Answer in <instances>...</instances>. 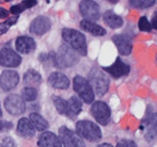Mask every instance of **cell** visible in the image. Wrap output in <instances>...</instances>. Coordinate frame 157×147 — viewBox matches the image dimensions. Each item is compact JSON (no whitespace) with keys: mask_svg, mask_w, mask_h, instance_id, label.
I'll list each match as a JSON object with an SVG mask.
<instances>
[{"mask_svg":"<svg viewBox=\"0 0 157 147\" xmlns=\"http://www.w3.org/2000/svg\"><path fill=\"white\" fill-rule=\"evenodd\" d=\"M13 127L12 123L9 122H0V131L2 130H8V129H11Z\"/></svg>","mask_w":157,"mask_h":147,"instance_id":"obj_32","label":"cell"},{"mask_svg":"<svg viewBox=\"0 0 157 147\" xmlns=\"http://www.w3.org/2000/svg\"><path fill=\"white\" fill-rule=\"evenodd\" d=\"M73 87L78 97L86 104H92L94 101V92L89 81L82 76H76L73 79Z\"/></svg>","mask_w":157,"mask_h":147,"instance_id":"obj_5","label":"cell"},{"mask_svg":"<svg viewBox=\"0 0 157 147\" xmlns=\"http://www.w3.org/2000/svg\"><path fill=\"white\" fill-rule=\"evenodd\" d=\"M48 83L52 87L57 90H67L70 87L71 81L63 73L55 72L48 77Z\"/></svg>","mask_w":157,"mask_h":147,"instance_id":"obj_16","label":"cell"},{"mask_svg":"<svg viewBox=\"0 0 157 147\" xmlns=\"http://www.w3.org/2000/svg\"><path fill=\"white\" fill-rule=\"evenodd\" d=\"M138 27H139V30L142 32H151L152 31V26L145 16H141L140 18H139Z\"/></svg>","mask_w":157,"mask_h":147,"instance_id":"obj_28","label":"cell"},{"mask_svg":"<svg viewBox=\"0 0 157 147\" xmlns=\"http://www.w3.org/2000/svg\"><path fill=\"white\" fill-rule=\"evenodd\" d=\"M48 59L52 62L55 67L67 68L76 65L79 62V56L66 44H62L57 52H50Z\"/></svg>","mask_w":157,"mask_h":147,"instance_id":"obj_1","label":"cell"},{"mask_svg":"<svg viewBox=\"0 0 157 147\" xmlns=\"http://www.w3.org/2000/svg\"><path fill=\"white\" fill-rule=\"evenodd\" d=\"M19 82V75L15 71L6 69L0 75V87L4 92H8L17 86Z\"/></svg>","mask_w":157,"mask_h":147,"instance_id":"obj_13","label":"cell"},{"mask_svg":"<svg viewBox=\"0 0 157 147\" xmlns=\"http://www.w3.org/2000/svg\"><path fill=\"white\" fill-rule=\"evenodd\" d=\"M151 26H152V29L157 30V11L153 13L152 15V19H151Z\"/></svg>","mask_w":157,"mask_h":147,"instance_id":"obj_33","label":"cell"},{"mask_svg":"<svg viewBox=\"0 0 157 147\" xmlns=\"http://www.w3.org/2000/svg\"><path fill=\"white\" fill-rule=\"evenodd\" d=\"M62 37L67 46H70L79 56L86 57L88 54L87 39L83 33L75 29L65 28L62 30Z\"/></svg>","mask_w":157,"mask_h":147,"instance_id":"obj_2","label":"cell"},{"mask_svg":"<svg viewBox=\"0 0 157 147\" xmlns=\"http://www.w3.org/2000/svg\"><path fill=\"white\" fill-rule=\"evenodd\" d=\"M15 47H16V50L19 53L28 54V53H31L33 50L35 49L36 44H35V41L32 37L24 35L16 39V41H15Z\"/></svg>","mask_w":157,"mask_h":147,"instance_id":"obj_17","label":"cell"},{"mask_svg":"<svg viewBox=\"0 0 157 147\" xmlns=\"http://www.w3.org/2000/svg\"><path fill=\"white\" fill-rule=\"evenodd\" d=\"M52 101H54L55 108H56V110L59 114L65 115L66 117L71 118V119H74L72 113H71L67 100L63 99L62 97H59V96H52Z\"/></svg>","mask_w":157,"mask_h":147,"instance_id":"obj_22","label":"cell"},{"mask_svg":"<svg viewBox=\"0 0 157 147\" xmlns=\"http://www.w3.org/2000/svg\"><path fill=\"white\" fill-rule=\"evenodd\" d=\"M88 81L96 95L103 96L108 92L110 81L108 76L98 67H92L88 75Z\"/></svg>","mask_w":157,"mask_h":147,"instance_id":"obj_3","label":"cell"},{"mask_svg":"<svg viewBox=\"0 0 157 147\" xmlns=\"http://www.w3.org/2000/svg\"><path fill=\"white\" fill-rule=\"evenodd\" d=\"M101 71L109 74L112 78L118 79V78H121V77L127 76V75L130 73V66H129V64L125 63L121 58H117L113 64H111L110 66L103 67Z\"/></svg>","mask_w":157,"mask_h":147,"instance_id":"obj_12","label":"cell"},{"mask_svg":"<svg viewBox=\"0 0 157 147\" xmlns=\"http://www.w3.org/2000/svg\"><path fill=\"white\" fill-rule=\"evenodd\" d=\"M80 28L94 36H104L107 33L106 30L101 26L97 25V24L93 23V21L86 20V19H82L80 21Z\"/></svg>","mask_w":157,"mask_h":147,"instance_id":"obj_21","label":"cell"},{"mask_svg":"<svg viewBox=\"0 0 157 147\" xmlns=\"http://www.w3.org/2000/svg\"><path fill=\"white\" fill-rule=\"evenodd\" d=\"M104 23L111 29H119L123 26V18L112 11H106L103 15Z\"/></svg>","mask_w":157,"mask_h":147,"instance_id":"obj_20","label":"cell"},{"mask_svg":"<svg viewBox=\"0 0 157 147\" xmlns=\"http://www.w3.org/2000/svg\"><path fill=\"white\" fill-rule=\"evenodd\" d=\"M25 10L26 9L24 8V6L21 3V4H14V6H12L9 12L12 15H14V16H18V15L21 14V13H23Z\"/></svg>","mask_w":157,"mask_h":147,"instance_id":"obj_29","label":"cell"},{"mask_svg":"<svg viewBox=\"0 0 157 147\" xmlns=\"http://www.w3.org/2000/svg\"><path fill=\"white\" fill-rule=\"evenodd\" d=\"M17 20H18V16H13V17H11V18H8L6 19L4 23L8 25V27L10 28V27H12L13 25H15V24L17 23Z\"/></svg>","mask_w":157,"mask_h":147,"instance_id":"obj_31","label":"cell"},{"mask_svg":"<svg viewBox=\"0 0 157 147\" xmlns=\"http://www.w3.org/2000/svg\"><path fill=\"white\" fill-rule=\"evenodd\" d=\"M68 107H70L71 113H72L74 119L76 118V116L82 110V101L80 100V98L77 96H72L70 99L67 100Z\"/></svg>","mask_w":157,"mask_h":147,"instance_id":"obj_25","label":"cell"},{"mask_svg":"<svg viewBox=\"0 0 157 147\" xmlns=\"http://www.w3.org/2000/svg\"><path fill=\"white\" fill-rule=\"evenodd\" d=\"M90 112L98 124L103 125V126L109 124L110 118H111V111L106 102L101 101V100L94 101L91 106Z\"/></svg>","mask_w":157,"mask_h":147,"instance_id":"obj_7","label":"cell"},{"mask_svg":"<svg viewBox=\"0 0 157 147\" xmlns=\"http://www.w3.org/2000/svg\"><path fill=\"white\" fill-rule=\"evenodd\" d=\"M97 147H113L111 145V144H109V143H101V144H99Z\"/></svg>","mask_w":157,"mask_h":147,"instance_id":"obj_39","label":"cell"},{"mask_svg":"<svg viewBox=\"0 0 157 147\" xmlns=\"http://www.w3.org/2000/svg\"><path fill=\"white\" fill-rule=\"evenodd\" d=\"M127 146L128 147H138L136 144V142H134L132 140H129V141H127Z\"/></svg>","mask_w":157,"mask_h":147,"instance_id":"obj_38","label":"cell"},{"mask_svg":"<svg viewBox=\"0 0 157 147\" xmlns=\"http://www.w3.org/2000/svg\"><path fill=\"white\" fill-rule=\"evenodd\" d=\"M21 63V57L10 47L0 50V65L3 67H17Z\"/></svg>","mask_w":157,"mask_h":147,"instance_id":"obj_11","label":"cell"},{"mask_svg":"<svg viewBox=\"0 0 157 147\" xmlns=\"http://www.w3.org/2000/svg\"><path fill=\"white\" fill-rule=\"evenodd\" d=\"M52 28V21L47 16H37L30 24L29 31L34 35H43L47 33Z\"/></svg>","mask_w":157,"mask_h":147,"instance_id":"obj_14","label":"cell"},{"mask_svg":"<svg viewBox=\"0 0 157 147\" xmlns=\"http://www.w3.org/2000/svg\"><path fill=\"white\" fill-rule=\"evenodd\" d=\"M140 129L144 132V138L147 142L153 141L157 134V113L151 109H147V115L141 122Z\"/></svg>","mask_w":157,"mask_h":147,"instance_id":"obj_6","label":"cell"},{"mask_svg":"<svg viewBox=\"0 0 157 147\" xmlns=\"http://www.w3.org/2000/svg\"><path fill=\"white\" fill-rule=\"evenodd\" d=\"M37 97V90L35 87L25 86L21 91V98L25 101H33Z\"/></svg>","mask_w":157,"mask_h":147,"instance_id":"obj_26","label":"cell"},{"mask_svg":"<svg viewBox=\"0 0 157 147\" xmlns=\"http://www.w3.org/2000/svg\"><path fill=\"white\" fill-rule=\"evenodd\" d=\"M17 132L24 138H32L35 135V128L29 118L23 117L18 120L17 124Z\"/></svg>","mask_w":157,"mask_h":147,"instance_id":"obj_19","label":"cell"},{"mask_svg":"<svg viewBox=\"0 0 157 147\" xmlns=\"http://www.w3.org/2000/svg\"><path fill=\"white\" fill-rule=\"evenodd\" d=\"M0 147H4L3 145H2V144H0Z\"/></svg>","mask_w":157,"mask_h":147,"instance_id":"obj_41","label":"cell"},{"mask_svg":"<svg viewBox=\"0 0 157 147\" xmlns=\"http://www.w3.org/2000/svg\"><path fill=\"white\" fill-rule=\"evenodd\" d=\"M4 147H15V143L14 141H13V139H11V138H6V139L3 140V144H2Z\"/></svg>","mask_w":157,"mask_h":147,"instance_id":"obj_34","label":"cell"},{"mask_svg":"<svg viewBox=\"0 0 157 147\" xmlns=\"http://www.w3.org/2000/svg\"><path fill=\"white\" fill-rule=\"evenodd\" d=\"M79 11L80 14L86 20H97L101 16V10L97 2L91 0H85L79 3Z\"/></svg>","mask_w":157,"mask_h":147,"instance_id":"obj_10","label":"cell"},{"mask_svg":"<svg viewBox=\"0 0 157 147\" xmlns=\"http://www.w3.org/2000/svg\"><path fill=\"white\" fill-rule=\"evenodd\" d=\"M116 147H128L127 146V141H126V140H122V141H120L118 144H117Z\"/></svg>","mask_w":157,"mask_h":147,"instance_id":"obj_37","label":"cell"},{"mask_svg":"<svg viewBox=\"0 0 157 147\" xmlns=\"http://www.w3.org/2000/svg\"><path fill=\"white\" fill-rule=\"evenodd\" d=\"M37 145L39 147H62L59 137L50 131H45L40 135Z\"/></svg>","mask_w":157,"mask_h":147,"instance_id":"obj_18","label":"cell"},{"mask_svg":"<svg viewBox=\"0 0 157 147\" xmlns=\"http://www.w3.org/2000/svg\"><path fill=\"white\" fill-rule=\"evenodd\" d=\"M4 108L11 115H21L26 111L25 100L16 94H11L4 100Z\"/></svg>","mask_w":157,"mask_h":147,"instance_id":"obj_9","label":"cell"},{"mask_svg":"<svg viewBox=\"0 0 157 147\" xmlns=\"http://www.w3.org/2000/svg\"><path fill=\"white\" fill-rule=\"evenodd\" d=\"M2 116V110H1V106H0V117Z\"/></svg>","mask_w":157,"mask_h":147,"instance_id":"obj_40","label":"cell"},{"mask_svg":"<svg viewBox=\"0 0 157 147\" xmlns=\"http://www.w3.org/2000/svg\"><path fill=\"white\" fill-rule=\"evenodd\" d=\"M30 122L32 123L33 127H34L36 130L39 131H45L46 129L48 128V122L41 115L40 113H36V112H32L30 114Z\"/></svg>","mask_w":157,"mask_h":147,"instance_id":"obj_24","label":"cell"},{"mask_svg":"<svg viewBox=\"0 0 157 147\" xmlns=\"http://www.w3.org/2000/svg\"><path fill=\"white\" fill-rule=\"evenodd\" d=\"M59 140L63 147H86L82 139L65 126L59 128Z\"/></svg>","mask_w":157,"mask_h":147,"instance_id":"obj_8","label":"cell"},{"mask_svg":"<svg viewBox=\"0 0 157 147\" xmlns=\"http://www.w3.org/2000/svg\"><path fill=\"white\" fill-rule=\"evenodd\" d=\"M156 63H157V56H156Z\"/></svg>","mask_w":157,"mask_h":147,"instance_id":"obj_42","label":"cell"},{"mask_svg":"<svg viewBox=\"0 0 157 147\" xmlns=\"http://www.w3.org/2000/svg\"><path fill=\"white\" fill-rule=\"evenodd\" d=\"M21 4H23L25 9H29V8H32V6H36L37 1L36 0H25V1L21 2Z\"/></svg>","mask_w":157,"mask_h":147,"instance_id":"obj_30","label":"cell"},{"mask_svg":"<svg viewBox=\"0 0 157 147\" xmlns=\"http://www.w3.org/2000/svg\"><path fill=\"white\" fill-rule=\"evenodd\" d=\"M9 30V27L8 25H6V23H0V35H2V34L6 33Z\"/></svg>","mask_w":157,"mask_h":147,"instance_id":"obj_36","label":"cell"},{"mask_svg":"<svg viewBox=\"0 0 157 147\" xmlns=\"http://www.w3.org/2000/svg\"><path fill=\"white\" fill-rule=\"evenodd\" d=\"M23 81L27 86L35 87L39 86L42 83V76L40 75L39 72L34 71V69H28L25 74H24Z\"/></svg>","mask_w":157,"mask_h":147,"instance_id":"obj_23","label":"cell"},{"mask_svg":"<svg viewBox=\"0 0 157 147\" xmlns=\"http://www.w3.org/2000/svg\"><path fill=\"white\" fill-rule=\"evenodd\" d=\"M76 133L89 142H98L101 140V130L95 123L91 120H78L76 123Z\"/></svg>","mask_w":157,"mask_h":147,"instance_id":"obj_4","label":"cell"},{"mask_svg":"<svg viewBox=\"0 0 157 147\" xmlns=\"http://www.w3.org/2000/svg\"><path fill=\"white\" fill-rule=\"evenodd\" d=\"M9 14H10V12H9L6 9L4 8H0V19H6L9 17Z\"/></svg>","mask_w":157,"mask_h":147,"instance_id":"obj_35","label":"cell"},{"mask_svg":"<svg viewBox=\"0 0 157 147\" xmlns=\"http://www.w3.org/2000/svg\"><path fill=\"white\" fill-rule=\"evenodd\" d=\"M154 0H130L129 4L132 8L136 9H147L150 6H154Z\"/></svg>","mask_w":157,"mask_h":147,"instance_id":"obj_27","label":"cell"},{"mask_svg":"<svg viewBox=\"0 0 157 147\" xmlns=\"http://www.w3.org/2000/svg\"><path fill=\"white\" fill-rule=\"evenodd\" d=\"M112 42L121 56H129L132 50V42L129 36L126 34H114L112 36Z\"/></svg>","mask_w":157,"mask_h":147,"instance_id":"obj_15","label":"cell"}]
</instances>
